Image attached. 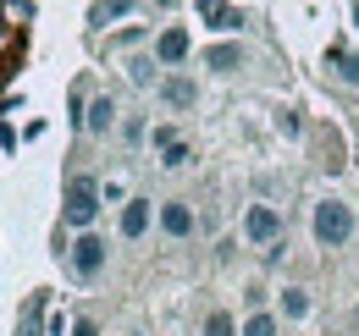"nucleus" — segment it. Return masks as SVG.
Segmentation results:
<instances>
[{"label": "nucleus", "mask_w": 359, "mask_h": 336, "mask_svg": "<svg viewBox=\"0 0 359 336\" xmlns=\"http://www.w3.org/2000/svg\"><path fill=\"white\" fill-rule=\"evenodd\" d=\"M282 331H287V320H282L276 309H249V314H243V331H238V336H282Z\"/></svg>", "instance_id": "obj_16"}, {"label": "nucleus", "mask_w": 359, "mask_h": 336, "mask_svg": "<svg viewBox=\"0 0 359 336\" xmlns=\"http://www.w3.org/2000/svg\"><path fill=\"white\" fill-rule=\"evenodd\" d=\"M122 116H128V111L116 105V94H105V88H100V94H89V111H83V138H111V132L122 127Z\"/></svg>", "instance_id": "obj_9"}, {"label": "nucleus", "mask_w": 359, "mask_h": 336, "mask_svg": "<svg viewBox=\"0 0 359 336\" xmlns=\"http://www.w3.org/2000/svg\"><path fill=\"white\" fill-rule=\"evenodd\" d=\"M45 293H34L28 303H22V320H17V336H45Z\"/></svg>", "instance_id": "obj_18"}, {"label": "nucleus", "mask_w": 359, "mask_h": 336, "mask_svg": "<svg viewBox=\"0 0 359 336\" xmlns=\"http://www.w3.org/2000/svg\"><path fill=\"white\" fill-rule=\"evenodd\" d=\"M116 132H122V144H128V149L149 144V122H144V116H122V127H116Z\"/></svg>", "instance_id": "obj_20"}, {"label": "nucleus", "mask_w": 359, "mask_h": 336, "mask_svg": "<svg viewBox=\"0 0 359 336\" xmlns=\"http://www.w3.org/2000/svg\"><path fill=\"white\" fill-rule=\"evenodd\" d=\"M243 331V320L232 314V309H210L205 320H199V336H238Z\"/></svg>", "instance_id": "obj_19"}, {"label": "nucleus", "mask_w": 359, "mask_h": 336, "mask_svg": "<svg viewBox=\"0 0 359 336\" xmlns=\"http://www.w3.org/2000/svg\"><path fill=\"white\" fill-rule=\"evenodd\" d=\"M161 78H166V66H161L149 50H144V55H128V83H133V88H149V94H155Z\"/></svg>", "instance_id": "obj_15"}, {"label": "nucleus", "mask_w": 359, "mask_h": 336, "mask_svg": "<svg viewBox=\"0 0 359 336\" xmlns=\"http://www.w3.org/2000/svg\"><path fill=\"white\" fill-rule=\"evenodd\" d=\"M243 303H249V309H271V303H266V287H260V281H255V287L243 293Z\"/></svg>", "instance_id": "obj_26"}, {"label": "nucleus", "mask_w": 359, "mask_h": 336, "mask_svg": "<svg viewBox=\"0 0 359 336\" xmlns=\"http://www.w3.org/2000/svg\"><path fill=\"white\" fill-rule=\"evenodd\" d=\"M149 55H155L166 72H177L182 61L194 55V34H188L182 22H166V28H155V44H149Z\"/></svg>", "instance_id": "obj_7"}, {"label": "nucleus", "mask_w": 359, "mask_h": 336, "mask_svg": "<svg viewBox=\"0 0 359 336\" xmlns=\"http://www.w3.org/2000/svg\"><path fill=\"white\" fill-rule=\"evenodd\" d=\"M194 17L210 28V34H238L243 28V11L232 0H194Z\"/></svg>", "instance_id": "obj_11"}, {"label": "nucleus", "mask_w": 359, "mask_h": 336, "mask_svg": "<svg viewBox=\"0 0 359 336\" xmlns=\"http://www.w3.org/2000/svg\"><path fill=\"white\" fill-rule=\"evenodd\" d=\"M67 336H105L100 331V320H94V314H78V320H72V331Z\"/></svg>", "instance_id": "obj_25"}, {"label": "nucleus", "mask_w": 359, "mask_h": 336, "mask_svg": "<svg viewBox=\"0 0 359 336\" xmlns=\"http://www.w3.org/2000/svg\"><path fill=\"white\" fill-rule=\"evenodd\" d=\"M266 253V265H282V259H287V237H282V243H271V248H260Z\"/></svg>", "instance_id": "obj_27"}, {"label": "nucleus", "mask_w": 359, "mask_h": 336, "mask_svg": "<svg viewBox=\"0 0 359 336\" xmlns=\"http://www.w3.org/2000/svg\"><path fill=\"white\" fill-rule=\"evenodd\" d=\"M199 66H205V72H216V78H238V72L249 66V44H243V39H216V44H205Z\"/></svg>", "instance_id": "obj_8"}, {"label": "nucleus", "mask_w": 359, "mask_h": 336, "mask_svg": "<svg viewBox=\"0 0 359 336\" xmlns=\"http://www.w3.org/2000/svg\"><path fill=\"white\" fill-rule=\"evenodd\" d=\"M105 336H111V331H105Z\"/></svg>", "instance_id": "obj_31"}, {"label": "nucleus", "mask_w": 359, "mask_h": 336, "mask_svg": "<svg viewBox=\"0 0 359 336\" xmlns=\"http://www.w3.org/2000/svg\"><path fill=\"white\" fill-rule=\"evenodd\" d=\"M105 210V193H100V182L94 176H67V193H61V226L67 232H94V220Z\"/></svg>", "instance_id": "obj_2"}, {"label": "nucleus", "mask_w": 359, "mask_h": 336, "mask_svg": "<svg viewBox=\"0 0 359 336\" xmlns=\"http://www.w3.org/2000/svg\"><path fill=\"white\" fill-rule=\"evenodd\" d=\"M287 326H304L315 314V298H310V287H299V281H287V287H276V303H271Z\"/></svg>", "instance_id": "obj_12"}, {"label": "nucleus", "mask_w": 359, "mask_h": 336, "mask_svg": "<svg viewBox=\"0 0 359 336\" xmlns=\"http://www.w3.org/2000/svg\"><path fill=\"white\" fill-rule=\"evenodd\" d=\"M354 232H359V215H354L348 199L320 193V199L310 204V237H315V248L337 253V248H348V243H354Z\"/></svg>", "instance_id": "obj_1"}, {"label": "nucleus", "mask_w": 359, "mask_h": 336, "mask_svg": "<svg viewBox=\"0 0 359 336\" xmlns=\"http://www.w3.org/2000/svg\"><path fill=\"white\" fill-rule=\"evenodd\" d=\"M144 0H94L89 6V28L94 34H105V28H116V22H128Z\"/></svg>", "instance_id": "obj_13"}, {"label": "nucleus", "mask_w": 359, "mask_h": 336, "mask_svg": "<svg viewBox=\"0 0 359 336\" xmlns=\"http://www.w3.org/2000/svg\"><path fill=\"white\" fill-rule=\"evenodd\" d=\"M155 94H161V105H166L172 116H182V111H194V105H199V83H194V72H166Z\"/></svg>", "instance_id": "obj_10"}, {"label": "nucleus", "mask_w": 359, "mask_h": 336, "mask_svg": "<svg viewBox=\"0 0 359 336\" xmlns=\"http://www.w3.org/2000/svg\"><path fill=\"white\" fill-rule=\"evenodd\" d=\"M155 166L161 171H188L194 166V144H188V138H172L166 149H155Z\"/></svg>", "instance_id": "obj_17"}, {"label": "nucleus", "mask_w": 359, "mask_h": 336, "mask_svg": "<svg viewBox=\"0 0 359 336\" xmlns=\"http://www.w3.org/2000/svg\"><path fill=\"white\" fill-rule=\"evenodd\" d=\"M172 138H182V132H177V127H172V122L149 127V149H166V144H172Z\"/></svg>", "instance_id": "obj_24"}, {"label": "nucleus", "mask_w": 359, "mask_h": 336, "mask_svg": "<svg viewBox=\"0 0 359 336\" xmlns=\"http://www.w3.org/2000/svg\"><path fill=\"white\" fill-rule=\"evenodd\" d=\"M238 237H243L249 248H271V243H282V237H287V215L276 210V204H266V199H260V204H249V210H243V220H238Z\"/></svg>", "instance_id": "obj_4"}, {"label": "nucleus", "mask_w": 359, "mask_h": 336, "mask_svg": "<svg viewBox=\"0 0 359 336\" xmlns=\"http://www.w3.org/2000/svg\"><path fill=\"white\" fill-rule=\"evenodd\" d=\"M276 132H282V138H304V116H299V111H282V116H276Z\"/></svg>", "instance_id": "obj_22"}, {"label": "nucleus", "mask_w": 359, "mask_h": 336, "mask_svg": "<svg viewBox=\"0 0 359 336\" xmlns=\"http://www.w3.org/2000/svg\"><path fill=\"white\" fill-rule=\"evenodd\" d=\"M354 28H359V0H354Z\"/></svg>", "instance_id": "obj_30"}, {"label": "nucleus", "mask_w": 359, "mask_h": 336, "mask_svg": "<svg viewBox=\"0 0 359 336\" xmlns=\"http://www.w3.org/2000/svg\"><path fill=\"white\" fill-rule=\"evenodd\" d=\"M155 210H161V204H155L149 193H133V199L116 210V237H122V243H144V237L155 232Z\"/></svg>", "instance_id": "obj_5"}, {"label": "nucleus", "mask_w": 359, "mask_h": 336, "mask_svg": "<svg viewBox=\"0 0 359 336\" xmlns=\"http://www.w3.org/2000/svg\"><path fill=\"white\" fill-rule=\"evenodd\" d=\"M348 320H354V331H359V303H354V314H348Z\"/></svg>", "instance_id": "obj_29"}, {"label": "nucleus", "mask_w": 359, "mask_h": 336, "mask_svg": "<svg viewBox=\"0 0 359 336\" xmlns=\"http://www.w3.org/2000/svg\"><path fill=\"white\" fill-rule=\"evenodd\" d=\"M111 44L116 50H138V44H155V34L149 28H122V34H111Z\"/></svg>", "instance_id": "obj_21"}, {"label": "nucleus", "mask_w": 359, "mask_h": 336, "mask_svg": "<svg viewBox=\"0 0 359 336\" xmlns=\"http://www.w3.org/2000/svg\"><path fill=\"white\" fill-rule=\"evenodd\" d=\"M155 232L172 237V243H188V237L199 232V210H194V199H161V210H155Z\"/></svg>", "instance_id": "obj_6"}, {"label": "nucleus", "mask_w": 359, "mask_h": 336, "mask_svg": "<svg viewBox=\"0 0 359 336\" xmlns=\"http://www.w3.org/2000/svg\"><path fill=\"white\" fill-rule=\"evenodd\" d=\"M326 72H332V83H337V88H354V94H359V55H354V50L332 44V50H326Z\"/></svg>", "instance_id": "obj_14"}, {"label": "nucleus", "mask_w": 359, "mask_h": 336, "mask_svg": "<svg viewBox=\"0 0 359 336\" xmlns=\"http://www.w3.org/2000/svg\"><path fill=\"white\" fill-rule=\"evenodd\" d=\"M105 265H111V243H105V232H72V243H67V276L89 287V281L105 276Z\"/></svg>", "instance_id": "obj_3"}, {"label": "nucleus", "mask_w": 359, "mask_h": 336, "mask_svg": "<svg viewBox=\"0 0 359 336\" xmlns=\"http://www.w3.org/2000/svg\"><path fill=\"white\" fill-rule=\"evenodd\" d=\"M155 6H161V11H172V6H177V0H155Z\"/></svg>", "instance_id": "obj_28"}, {"label": "nucleus", "mask_w": 359, "mask_h": 336, "mask_svg": "<svg viewBox=\"0 0 359 336\" xmlns=\"http://www.w3.org/2000/svg\"><path fill=\"white\" fill-rule=\"evenodd\" d=\"M100 193H105V204H116V210H122V204L133 199V193H128V188H122L116 176H111V182H100Z\"/></svg>", "instance_id": "obj_23"}]
</instances>
